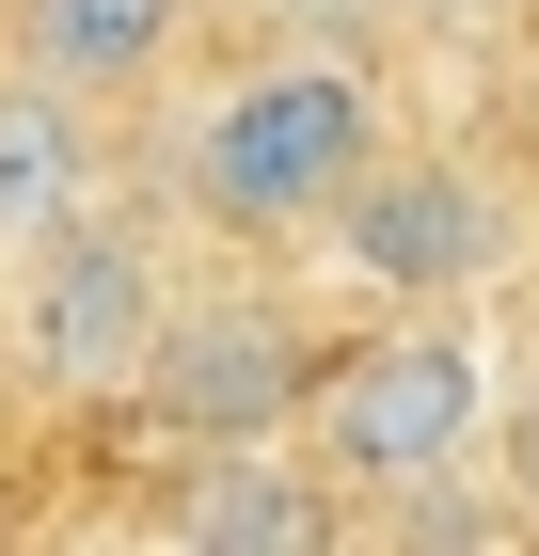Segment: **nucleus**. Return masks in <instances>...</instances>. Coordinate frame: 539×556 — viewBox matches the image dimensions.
Returning <instances> with one entry per match:
<instances>
[{"instance_id":"f257e3e1","label":"nucleus","mask_w":539,"mask_h":556,"mask_svg":"<svg viewBox=\"0 0 539 556\" xmlns=\"http://www.w3.org/2000/svg\"><path fill=\"white\" fill-rule=\"evenodd\" d=\"M365 160H381V96H365V64H318V48L254 64L191 112V207L222 239H333Z\"/></svg>"},{"instance_id":"f03ea898","label":"nucleus","mask_w":539,"mask_h":556,"mask_svg":"<svg viewBox=\"0 0 539 556\" xmlns=\"http://www.w3.org/2000/svg\"><path fill=\"white\" fill-rule=\"evenodd\" d=\"M301 429H318V462L349 493H445L460 462H492V350L445 302H413V318H381V334H349L318 366Z\"/></svg>"},{"instance_id":"7ed1b4c3","label":"nucleus","mask_w":539,"mask_h":556,"mask_svg":"<svg viewBox=\"0 0 539 556\" xmlns=\"http://www.w3.org/2000/svg\"><path fill=\"white\" fill-rule=\"evenodd\" d=\"M159 334H175L159 239H127L112 207H95V223H64L48 255H16V270H0V366H16L48 414H112V397H143Z\"/></svg>"},{"instance_id":"20e7f679","label":"nucleus","mask_w":539,"mask_h":556,"mask_svg":"<svg viewBox=\"0 0 539 556\" xmlns=\"http://www.w3.org/2000/svg\"><path fill=\"white\" fill-rule=\"evenodd\" d=\"M318 366L333 350L301 334L270 287H207V302H175L159 366H143V414L191 429V445H270V429L318 414Z\"/></svg>"},{"instance_id":"39448f33","label":"nucleus","mask_w":539,"mask_h":556,"mask_svg":"<svg viewBox=\"0 0 539 556\" xmlns=\"http://www.w3.org/2000/svg\"><path fill=\"white\" fill-rule=\"evenodd\" d=\"M318 255L349 270V287H381V302H476L508 270V191L476 160H397V143H381Z\"/></svg>"},{"instance_id":"423d86ee","label":"nucleus","mask_w":539,"mask_h":556,"mask_svg":"<svg viewBox=\"0 0 539 556\" xmlns=\"http://www.w3.org/2000/svg\"><path fill=\"white\" fill-rule=\"evenodd\" d=\"M95 191H112V143H95V80H64V64H0V270L48 255L64 223H95Z\"/></svg>"},{"instance_id":"0eeeda50","label":"nucleus","mask_w":539,"mask_h":556,"mask_svg":"<svg viewBox=\"0 0 539 556\" xmlns=\"http://www.w3.org/2000/svg\"><path fill=\"white\" fill-rule=\"evenodd\" d=\"M333 493H349V477L270 429V445H191V477H175L159 525L175 541H333Z\"/></svg>"},{"instance_id":"6e6552de","label":"nucleus","mask_w":539,"mask_h":556,"mask_svg":"<svg viewBox=\"0 0 539 556\" xmlns=\"http://www.w3.org/2000/svg\"><path fill=\"white\" fill-rule=\"evenodd\" d=\"M175 33H191V0H16V48H33V64H64V80H95V96L159 80Z\"/></svg>"}]
</instances>
